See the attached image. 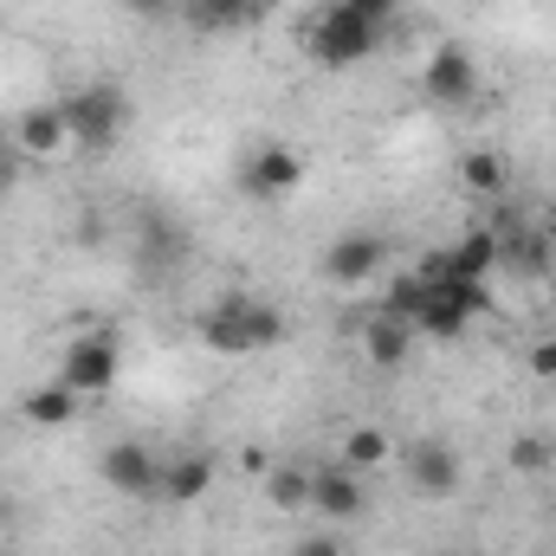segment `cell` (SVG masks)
Segmentation results:
<instances>
[{
	"label": "cell",
	"instance_id": "obj_1",
	"mask_svg": "<svg viewBox=\"0 0 556 556\" xmlns=\"http://www.w3.org/2000/svg\"><path fill=\"white\" fill-rule=\"evenodd\" d=\"M285 337H291V317L253 291H227L201 311V343L214 356H260V350H278Z\"/></svg>",
	"mask_w": 556,
	"mask_h": 556
},
{
	"label": "cell",
	"instance_id": "obj_2",
	"mask_svg": "<svg viewBox=\"0 0 556 556\" xmlns=\"http://www.w3.org/2000/svg\"><path fill=\"white\" fill-rule=\"evenodd\" d=\"M59 111H65V124H72V142L91 149V155L117 149V142L130 137V124H137L130 91L111 85V78H85V85H72V91L59 98Z\"/></svg>",
	"mask_w": 556,
	"mask_h": 556
},
{
	"label": "cell",
	"instance_id": "obj_3",
	"mask_svg": "<svg viewBox=\"0 0 556 556\" xmlns=\"http://www.w3.org/2000/svg\"><path fill=\"white\" fill-rule=\"evenodd\" d=\"M382 46V26H369L363 13H350L343 0H324L311 20H304V52L324 65V72H350L363 59H376Z\"/></svg>",
	"mask_w": 556,
	"mask_h": 556
},
{
	"label": "cell",
	"instance_id": "obj_4",
	"mask_svg": "<svg viewBox=\"0 0 556 556\" xmlns=\"http://www.w3.org/2000/svg\"><path fill=\"white\" fill-rule=\"evenodd\" d=\"M479 311H492V278H446V285H427L420 278V304H415L408 324H415V337L459 343Z\"/></svg>",
	"mask_w": 556,
	"mask_h": 556
},
{
	"label": "cell",
	"instance_id": "obj_5",
	"mask_svg": "<svg viewBox=\"0 0 556 556\" xmlns=\"http://www.w3.org/2000/svg\"><path fill=\"white\" fill-rule=\"evenodd\" d=\"M402 479H408V492L420 505H453L466 492V459H459V446L446 433H420L402 453Z\"/></svg>",
	"mask_w": 556,
	"mask_h": 556
},
{
	"label": "cell",
	"instance_id": "obj_6",
	"mask_svg": "<svg viewBox=\"0 0 556 556\" xmlns=\"http://www.w3.org/2000/svg\"><path fill=\"white\" fill-rule=\"evenodd\" d=\"M117 376H124V350H117L111 330H85V337H72L65 356H59V382H65L78 402H104V395L117 389Z\"/></svg>",
	"mask_w": 556,
	"mask_h": 556
},
{
	"label": "cell",
	"instance_id": "obj_7",
	"mask_svg": "<svg viewBox=\"0 0 556 556\" xmlns=\"http://www.w3.org/2000/svg\"><path fill=\"white\" fill-rule=\"evenodd\" d=\"M233 181H240V194L247 201H291L298 188H304V155L291 149V142H253L247 155H240V168H233Z\"/></svg>",
	"mask_w": 556,
	"mask_h": 556
},
{
	"label": "cell",
	"instance_id": "obj_8",
	"mask_svg": "<svg viewBox=\"0 0 556 556\" xmlns=\"http://www.w3.org/2000/svg\"><path fill=\"white\" fill-rule=\"evenodd\" d=\"M420 98L433 111H466L479 98V59H472V46H459V39L433 46L427 65H420Z\"/></svg>",
	"mask_w": 556,
	"mask_h": 556
},
{
	"label": "cell",
	"instance_id": "obj_9",
	"mask_svg": "<svg viewBox=\"0 0 556 556\" xmlns=\"http://www.w3.org/2000/svg\"><path fill=\"white\" fill-rule=\"evenodd\" d=\"M382 273H389V233L382 227H350L324 247V278L343 285V291H356V285H369Z\"/></svg>",
	"mask_w": 556,
	"mask_h": 556
},
{
	"label": "cell",
	"instance_id": "obj_10",
	"mask_svg": "<svg viewBox=\"0 0 556 556\" xmlns=\"http://www.w3.org/2000/svg\"><path fill=\"white\" fill-rule=\"evenodd\" d=\"M98 479L117 492V498H162V453L155 446H142V440H111L104 453H98Z\"/></svg>",
	"mask_w": 556,
	"mask_h": 556
},
{
	"label": "cell",
	"instance_id": "obj_11",
	"mask_svg": "<svg viewBox=\"0 0 556 556\" xmlns=\"http://www.w3.org/2000/svg\"><path fill=\"white\" fill-rule=\"evenodd\" d=\"M311 511L337 531V525H356L363 511H369V485H363V472H350L343 459L337 466H311Z\"/></svg>",
	"mask_w": 556,
	"mask_h": 556
},
{
	"label": "cell",
	"instance_id": "obj_12",
	"mask_svg": "<svg viewBox=\"0 0 556 556\" xmlns=\"http://www.w3.org/2000/svg\"><path fill=\"white\" fill-rule=\"evenodd\" d=\"M266 20V0H175V26L194 39H233Z\"/></svg>",
	"mask_w": 556,
	"mask_h": 556
},
{
	"label": "cell",
	"instance_id": "obj_13",
	"mask_svg": "<svg viewBox=\"0 0 556 556\" xmlns=\"http://www.w3.org/2000/svg\"><path fill=\"white\" fill-rule=\"evenodd\" d=\"M72 149H78V142H72V124H65L59 104L20 111V124H13V155H20V162H65Z\"/></svg>",
	"mask_w": 556,
	"mask_h": 556
},
{
	"label": "cell",
	"instance_id": "obj_14",
	"mask_svg": "<svg viewBox=\"0 0 556 556\" xmlns=\"http://www.w3.org/2000/svg\"><path fill=\"white\" fill-rule=\"evenodd\" d=\"M220 479V459L207 446H188L175 459H162V505H201Z\"/></svg>",
	"mask_w": 556,
	"mask_h": 556
},
{
	"label": "cell",
	"instance_id": "obj_15",
	"mask_svg": "<svg viewBox=\"0 0 556 556\" xmlns=\"http://www.w3.org/2000/svg\"><path fill=\"white\" fill-rule=\"evenodd\" d=\"M78 408H85V402H78V395L59 382V376L20 395V420H26L33 433H59V427H72V420H78Z\"/></svg>",
	"mask_w": 556,
	"mask_h": 556
},
{
	"label": "cell",
	"instance_id": "obj_16",
	"mask_svg": "<svg viewBox=\"0 0 556 556\" xmlns=\"http://www.w3.org/2000/svg\"><path fill=\"white\" fill-rule=\"evenodd\" d=\"M408 350H415V324H408V317L376 311V317L363 324V356H369V369H402Z\"/></svg>",
	"mask_w": 556,
	"mask_h": 556
},
{
	"label": "cell",
	"instance_id": "obj_17",
	"mask_svg": "<svg viewBox=\"0 0 556 556\" xmlns=\"http://www.w3.org/2000/svg\"><path fill=\"white\" fill-rule=\"evenodd\" d=\"M350 472H382L389 459H395V433L382 427V420H356V427H343V453H337Z\"/></svg>",
	"mask_w": 556,
	"mask_h": 556
},
{
	"label": "cell",
	"instance_id": "obj_18",
	"mask_svg": "<svg viewBox=\"0 0 556 556\" xmlns=\"http://www.w3.org/2000/svg\"><path fill=\"white\" fill-rule=\"evenodd\" d=\"M446 266H453V278H492L498 273V227H466L446 247Z\"/></svg>",
	"mask_w": 556,
	"mask_h": 556
},
{
	"label": "cell",
	"instance_id": "obj_19",
	"mask_svg": "<svg viewBox=\"0 0 556 556\" xmlns=\"http://www.w3.org/2000/svg\"><path fill=\"white\" fill-rule=\"evenodd\" d=\"M505 459H511L518 479H551L556 472V433L551 427H518L511 446H505Z\"/></svg>",
	"mask_w": 556,
	"mask_h": 556
},
{
	"label": "cell",
	"instance_id": "obj_20",
	"mask_svg": "<svg viewBox=\"0 0 556 556\" xmlns=\"http://www.w3.org/2000/svg\"><path fill=\"white\" fill-rule=\"evenodd\" d=\"M459 188L498 201V194L511 188V162H505L498 149H466V155H459Z\"/></svg>",
	"mask_w": 556,
	"mask_h": 556
},
{
	"label": "cell",
	"instance_id": "obj_21",
	"mask_svg": "<svg viewBox=\"0 0 556 556\" xmlns=\"http://www.w3.org/2000/svg\"><path fill=\"white\" fill-rule=\"evenodd\" d=\"M266 505L273 511H311V466H273L266 472Z\"/></svg>",
	"mask_w": 556,
	"mask_h": 556
},
{
	"label": "cell",
	"instance_id": "obj_22",
	"mask_svg": "<svg viewBox=\"0 0 556 556\" xmlns=\"http://www.w3.org/2000/svg\"><path fill=\"white\" fill-rule=\"evenodd\" d=\"M525 369H531L544 389H556V330H551V337H538V343L525 350Z\"/></svg>",
	"mask_w": 556,
	"mask_h": 556
},
{
	"label": "cell",
	"instance_id": "obj_23",
	"mask_svg": "<svg viewBox=\"0 0 556 556\" xmlns=\"http://www.w3.org/2000/svg\"><path fill=\"white\" fill-rule=\"evenodd\" d=\"M124 13L137 26H175V0H124Z\"/></svg>",
	"mask_w": 556,
	"mask_h": 556
},
{
	"label": "cell",
	"instance_id": "obj_24",
	"mask_svg": "<svg viewBox=\"0 0 556 556\" xmlns=\"http://www.w3.org/2000/svg\"><path fill=\"white\" fill-rule=\"evenodd\" d=\"M343 7H350V13H363L369 26H389V20L402 13V0H343Z\"/></svg>",
	"mask_w": 556,
	"mask_h": 556
},
{
	"label": "cell",
	"instance_id": "obj_25",
	"mask_svg": "<svg viewBox=\"0 0 556 556\" xmlns=\"http://www.w3.org/2000/svg\"><path fill=\"white\" fill-rule=\"evenodd\" d=\"M291 556H343V538H330V531H324V538H298Z\"/></svg>",
	"mask_w": 556,
	"mask_h": 556
},
{
	"label": "cell",
	"instance_id": "obj_26",
	"mask_svg": "<svg viewBox=\"0 0 556 556\" xmlns=\"http://www.w3.org/2000/svg\"><path fill=\"white\" fill-rule=\"evenodd\" d=\"M278 13H304V20H311V13H317V7H324V0H273Z\"/></svg>",
	"mask_w": 556,
	"mask_h": 556
},
{
	"label": "cell",
	"instance_id": "obj_27",
	"mask_svg": "<svg viewBox=\"0 0 556 556\" xmlns=\"http://www.w3.org/2000/svg\"><path fill=\"white\" fill-rule=\"evenodd\" d=\"M7 155H13V130H7V124H0V162H7Z\"/></svg>",
	"mask_w": 556,
	"mask_h": 556
},
{
	"label": "cell",
	"instance_id": "obj_28",
	"mask_svg": "<svg viewBox=\"0 0 556 556\" xmlns=\"http://www.w3.org/2000/svg\"><path fill=\"white\" fill-rule=\"evenodd\" d=\"M433 556H459V551H433Z\"/></svg>",
	"mask_w": 556,
	"mask_h": 556
},
{
	"label": "cell",
	"instance_id": "obj_29",
	"mask_svg": "<svg viewBox=\"0 0 556 556\" xmlns=\"http://www.w3.org/2000/svg\"><path fill=\"white\" fill-rule=\"evenodd\" d=\"M0 556H20V551H0Z\"/></svg>",
	"mask_w": 556,
	"mask_h": 556
}]
</instances>
